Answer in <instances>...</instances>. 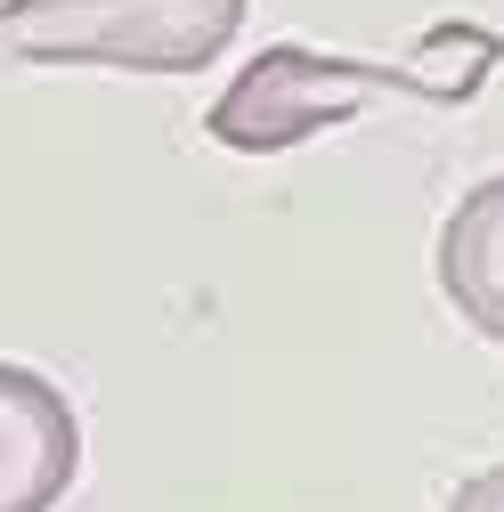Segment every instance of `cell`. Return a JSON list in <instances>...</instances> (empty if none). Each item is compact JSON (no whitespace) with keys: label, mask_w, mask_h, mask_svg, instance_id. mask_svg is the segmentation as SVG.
<instances>
[{"label":"cell","mask_w":504,"mask_h":512,"mask_svg":"<svg viewBox=\"0 0 504 512\" xmlns=\"http://www.w3.org/2000/svg\"><path fill=\"white\" fill-rule=\"evenodd\" d=\"M82 464V423L49 374L0 358V512H57Z\"/></svg>","instance_id":"3"},{"label":"cell","mask_w":504,"mask_h":512,"mask_svg":"<svg viewBox=\"0 0 504 512\" xmlns=\"http://www.w3.org/2000/svg\"><path fill=\"white\" fill-rule=\"evenodd\" d=\"M504 66V33L472 17H439L399 57H318L301 41L261 49L252 66L212 98L204 131L236 155H293L301 139L342 131L366 106H472Z\"/></svg>","instance_id":"1"},{"label":"cell","mask_w":504,"mask_h":512,"mask_svg":"<svg viewBox=\"0 0 504 512\" xmlns=\"http://www.w3.org/2000/svg\"><path fill=\"white\" fill-rule=\"evenodd\" d=\"M439 293L456 301L472 334L504 350V171L480 179L439 228Z\"/></svg>","instance_id":"4"},{"label":"cell","mask_w":504,"mask_h":512,"mask_svg":"<svg viewBox=\"0 0 504 512\" xmlns=\"http://www.w3.org/2000/svg\"><path fill=\"white\" fill-rule=\"evenodd\" d=\"M448 512H504V464L472 472V480L456 488V504H448Z\"/></svg>","instance_id":"5"},{"label":"cell","mask_w":504,"mask_h":512,"mask_svg":"<svg viewBox=\"0 0 504 512\" xmlns=\"http://www.w3.org/2000/svg\"><path fill=\"white\" fill-rule=\"evenodd\" d=\"M236 25H244V0H0V57L196 74L236 41Z\"/></svg>","instance_id":"2"}]
</instances>
